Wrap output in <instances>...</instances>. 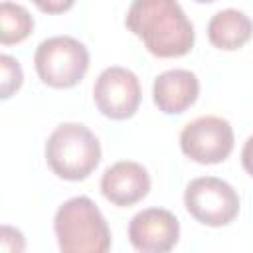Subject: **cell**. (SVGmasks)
I'll list each match as a JSON object with an SVG mask.
<instances>
[{
    "mask_svg": "<svg viewBox=\"0 0 253 253\" xmlns=\"http://www.w3.org/2000/svg\"><path fill=\"white\" fill-rule=\"evenodd\" d=\"M125 24L156 57H182L194 47V26L178 0H132Z\"/></svg>",
    "mask_w": 253,
    "mask_h": 253,
    "instance_id": "cell-1",
    "label": "cell"
},
{
    "mask_svg": "<svg viewBox=\"0 0 253 253\" xmlns=\"http://www.w3.org/2000/svg\"><path fill=\"white\" fill-rule=\"evenodd\" d=\"M53 231L63 253H105L111 249V229L99 206L87 196H75L57 208Z\"/></svg>",
    "mask_w": 253,
    "mask_h": 253,
    "instance_id": "cell-2",
    "label": "cell"
},
{
    "mask_svg": "<svg viewBox=\"0 0 253 253\" xmlns=\"http://www.w3.org/2000/svg\"><path fill=\"white\" fill-rule=\"evenodd\" d=\"M45 160L59 178L85 180L101 160L99 138L81 123H63L45 142Z\"/></svg>",
    "mask_w": 253,
    "mask_h": 253,
    "instance_id": "cell-3",
    "label": "cell"
},
{
    "mask_svg": "<svg viewBox=\"0 0 253 253\" xmlns=\"http://www.w3.org/2000/svg\"><path fill=\"white\" fill-rule=\"evenodd\" d=\"M34 65L40 79L55 89L77 85L89 69L87 47L71 36H53L43 40L36 53Z\"/></svg>",
    "mask_w": 253,
    "mask_h": 253,
    "instance_id": "cell-4",
    "label": "cell"
},
{
    "mask_svg": "<svg viewBox=\"0 0 253 253\" xmlns=\"http://www.w3.org/2000/svg\"><path fill=\"white\" fill-rule=\"evenodd\" d=\"M184 206L196 221L210 227H221L235 219L239 211V196L225 180L200 176L186 186Z\"/></svg>",
    "mask_w": 253,
    "mask_h": 253,
    "instance_id": "cell-5",
    "label": "cell"
},
{
    "mask_svg": "<svg viewBox=\"0 0 253 253\" xmlns=\"http://www.w3.org/2000/svg\"><path fill=\"white\" fill-rule=\"evenodd\" d=\"M180 148L198 164H219L233 150V128L221 117H198L182 128Z\"/></svg>",
    "mask_w": 253,
    "mask_h": 253,
    "instance_id": "cell-6",
    "label": "cell"
},
{
    "mask_svg": "<svg viewBox=\"0 0 253 253\" xmlns=\"http://www.w3.org/2000/svg\"><path fill=\"white\" fill-rule=\"evenodd\" d=\"M93 99L97 109L115 121L128 119L140 105L138 77L121 65H113L101 71L93 87Z\"/></svg>",
    "mask_w": 253,
    "mask_h": 253,
    "instance_id": "cell-7",
    "label": "cell"
},
{
    "mask_svg": "<svg viewBox=\"0 0 253 253\" xmlns=\"http://www.w3.org/2000/svg\"><path fill=\"white\" fill-rule=\"evenodd\" d=\"M180 237L176 215L164 208H146L128 223V241L142 253H166L174 249Z\"/></svg>",
    "mask_w": 253,
    "mask_h": 253,
    "instance_id": "cell-8",
    "label": "cell"
},
{
    "mask_svg": "<svg viewBox=\"0 0 253 253\" xmlns=\"http://www.w3.org/2000/svg\"><path fill=\"white\" fill-rule=\"evenodd\" d=\"M101 192L113 206L128 208L146 198V194L150 192V176L142 164L121 160L103 172Z\"/></svg>",
    "mask_w": 253,
    "mask_h": 253,
    "instance_id": "cell-9",
    "label": "cell"
},
{
    "mask_svg": "<svg viewBox=\"0 0 253 253\" xmlns=\"http://www.w3.org/2000/svg\"><path fill=\"white\" fill-rule=\"evenodd\" d=\"M200 95V81L190 69H168L154 79L152 99L158 111L180 115L188 111Z\"/></svg>",
    "mask_w": 253,
    "mask_h": 253,
    "instance_id": "cell-10",
    "label": "cell"
},
{
    "mask_svg": "<svg viewBox=\"0 0 253 253\" xmlns=\"http://www.w3.org/2000/svg\"><path fill=\"white\" fill-rule=\"evenodd\" d=\"M253 36V22L241 10L227 8L219 10L208 22V38L211 45L233 51L243 47Z\"/></svg>",
    "mask_w": 253,
    "mask_h": 253,
    "instance_id": "cell-11",
    "label": "cell"
},
{
    "mask_svg": "<svg viewBox=\"0 0 253 253\" xmlns=\"http://www.w3.org/2000/svg\"><path fill=\"white\" fill-rule=\"evenodd\" d=\"M34 30V18L30 12L14 2L0 4V43L12 45L24 42Z\"/></svg>",
    "mask_w": 253,
    "mask_h": 253,
    "instance_id": "cell-12",
    "label": "cell"
},
{
    "mask_svg": "<svg viewBox=\"0 0 253 253\" xmlns=\"http://www.w3.org/2000/svg\"><path fill=\"white\" fill-rule=\"evenodd\" d=\"M0 95L2 99H8L12 97L20 87H22V81H24V73H22V67L20 63L12 57V55H0Z\"/></svg>",
    "mask_w": 253,
    "mask_h": 253,
    "instance_id": "cell-13",
    "label": "cell"
},
{
    "mask_svg": "<svg viewBox=\"0 0 253 253\" xmlns=\"http://www.w3.org/2000/svg\"><path fill=\"white\" fill-rule=\"evenodd\" d=\"M24 237L18 229L10 227V225H4L0 229V249L6 251V253H16V251H22L24 249Z\"/></svg>",
    "mask_w": 253,
    "mask_h": 253,
    "instance_id": "cell-14",
    "label": "cell"
},
{
    "mask_svg": "<svg viewBox=\"0 0 253 253\" xmlns=\"http://www.w3.org/2000/svg\"><path fill=\"white\" fill-rule=\"evenodd\" d=\"M32 2L45 14H61L75 4V0H32Z\"/></svg>",
    "mask_w": 253,
    "mask_h": 253,
    "instance_id": "cell-15",
    "label": "cell"
},
{
    "mask_svg": "<svg viewBox=\"0 0 253 253\" xmlns=\"http://www.w3.org/2000/svg\"><path fill=\"white\" fill-rule=\"evenodd\" d=\"M241 164L249 176H253V134L245 140L243 150H241Z\"/></svg>",
    "mask_w": 253,
    "mask_h": 253,
    "instance_id": "cell-16",
    "label": "cell"
},
{
    "mask_svg": "<svg viewBox=\"0 0 253 253\" xmlns=\"http://www.w3.org/2000/svg\"><path fill=\"white\" fill-rule=\"evenodd\" d=\"M194 2H200V4H208V2H213V0H194Z\"/></svg>",
    "mask_w": 253,
    "mask_h": 253,
    "instance_id": "cell-17",
    "label": "cell"
}]
</instances>
